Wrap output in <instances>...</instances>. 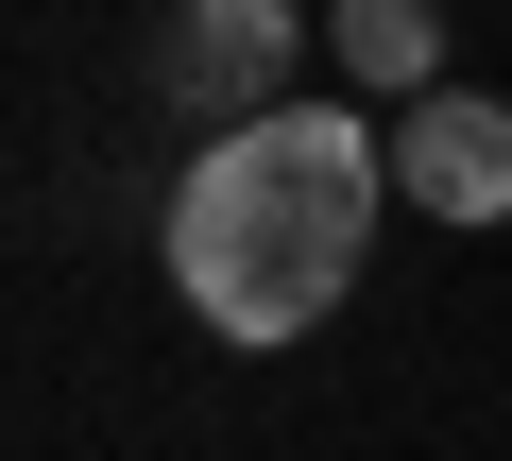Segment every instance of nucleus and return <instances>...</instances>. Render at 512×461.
I'll use <instances>...</instances> for the list:
<instances>
[{
  "label": "nucleus",
  "mask_w": 512,
  "mask_h": 461,
  "mask_svg": "<svg viewBox=\"0 0 512 461\" xmlns=\"http://www.w3.org/2000/svg\"><path fill=\"white\" fill-rule=\"evenodd\" d=\"M308 69V18L291 0H154V35H137V86L171 137H239V120H274Z\"/></svg>",
  "instance_id": "nucleus-2"
},
{
  "label": "nucleus",
  "mask_w": 512,
  "mask_h": 461,
  "mask_svg": "<svg viewBox=\"0 0 512 461\" xmlns=\"http://www.w3.org/2000/svg\"><path fill=\"white\" fill-rule=\"evenodd\" d=\"M393 188H410L427 222H512V103L410 86V103H393Z\"/></svg>",
  "instance_id": "nucleus-3"
},
{
  "label": "nucleus",
  "mask_w": 512,
  "mask_h": 461,
  "mask_svg": "<svg viewBox=\"0 0 512 461\" xmlns=\"http://www.w3.org/2000/svg\"><path fill=\"white\" fill-rule=\"evenodd\" d=\"M376 171L393 137L342 120V103H274L239 137H188L154 240H171V291L222 325V342H308L342 291H359V240H376Z\"/></svg>",
  "instance_id": "nucleus-1"
},
{
  "label": "nucleus",
  "mask_w": 512,
  "mask_h": 461,
  "mask_svg": "<svg viewBox=\"0 0 512 461\" xmlns=\"http://www.w3.org/2000/svg\"><path fill=\"white\" fill-rule=\"evenodd\" d=\"M325 52H342V86L410 103V86H444V0H325Z\"/></svg>",
  "instance_id": "nucleus-4"
}]
</instances>
